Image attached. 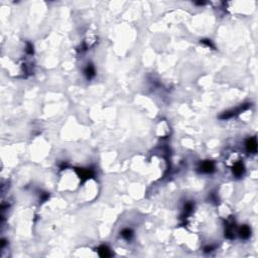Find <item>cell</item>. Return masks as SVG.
<instances>
[{"label":"cell","instance_id":"277c9868","mask_svg":"<svg viewBox=\"0 0 258 258\" xmlns=\"http://www.w3.org/2000/svg\"><path fill=\"white\" fill-rule=\"evenodd\" d=\"M243 169H244V167L241 163H236L233 167V173L236 175H241L243 173Z\"/></svg>","mask_w":258,"mask_h":258},{"label":"cell","instance_id":"6da1fadb","mask_svg":"<svg viewBox=\"0 0 258 258\" xmlns=\"http://www.w3.org/2000/svg\"><path fill=\"white\" fill-rule=\"evenodd\" d=\"M246 147H247V150L250 151V152H254V151H256V148H257L256 140H255L254 138L248 139L246 142Z\"/></svg>","mask_w":258,"mask_h":258},{"label":"cell","instance_id":"5b68a950","mask_svg":"<svg viewBox=\"0 0 258 258\" xmlns=\"http://www.w3.org/2000/svg\"><path fill=\"white\" fill-rule=\"evenodd\" d=\"M240 235L242 238H248L249 235H250V229L247 226H242V228L240 229Z\"/></svg>","mask_w":258,"mask_h":258},{"label":"cell","instance_id":"7a4b0ae2","mask_svg":"<svg viewBox=\"0 0 258 258\" xmlns=\"http://www.w3.org/2000/svg\"><path fill=\"white\" fill-rule=\"evenodd\" d=\"M214 169V164L212 161H205L202 164V171L205 173H211Z\"/></svg>","mask_w":258,"mask_h":258},{"label":"cell","instance_id":"8992f818","mask_svg":"<svg viewBox=\"0 0 258 258\" xmlns=\"http://www.w3.org/2000/svg\"><path fill=\"white\" fill-rule=\"evenodd\" d=\"M85 73L88 78H92L95 75V69H94V67L92 65H88V67L85 70Z\"/></svg>","mask_w":258,"mask_h":258},{"label":"cell","instance_id":"52a82bcc","mask_svg":"<svg viewBox=\"0 0 258 258\" xmlns=\"http://www.w3.org/2000/svg\"><path fill=\"white\" fill-rule=\"evenodd\" d=\"M121 235H122V237H124L125 239H130L131 236H132V231L129 230V229H125V230L122 231Z\"/></svg>","mask_w":258,"mask_h":258},{"label":"cell","instance_id":"3957f363","mask_svg":"<svg viewBox=\"0 0 258 258\" xmlns=\"http://www.w3.org/2000/svg\"><path fill=\"white\" fill-rule=\"evenodd\" d=\"M98 252H99V255L102 257H108L111 255L110 253V250L107 246H101L99 249H98Z\"/></svg>","mask_w":258,"mask_h":258}]
</instances>
